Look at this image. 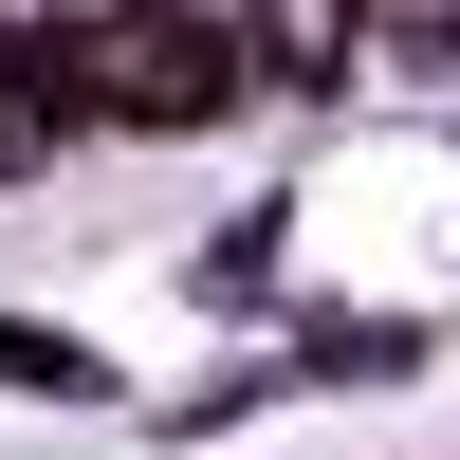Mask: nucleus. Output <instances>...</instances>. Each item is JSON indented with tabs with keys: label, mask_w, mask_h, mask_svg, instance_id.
<instances>
[{
	"label": "nucleus",
	"mask_w": 460,
	"mask_h": 460,
	"mask_svg": "<svg viewBox=\"0 0 460 460\" xmlns=\"http://www.w3.org/2000/svg\"><path fill=\"white\" fill-rule=\"evenodd\" d=\"M37 93L93 111V129H221V111L258 93V56L221 19H166V0H111V19L37 37Z\"/></svg>",
	"instance_id": "obj_1"
},
{
	"label": "nucleus",
	"mask_w": 460,
	"mask_h": 460,
	"mask_svg": "<svg viewBox=\"0 0 460 460\" xmlns=\"http://www.w3.org/2000/svg\"><path fill=\"white\" fill-rule=\"evenodd\" d=\"M0 387H37V405H74V387H93V350H74V332H19V314H0Z\"/></svg>",
	"instance_id": "obj_2"
},
{
	"label": "nucleus",
	"mask_w": 460,
	"mask_h": 460,
	"mask_svg": "<svg viewBox=\"0 0 460 460\" xmlns=\"http://www.w3.org/2000/svg\"><path fill=\"white\" fill-rule=\"evenodd\" d=\"M56 147V93H37V37H0V166H37Z\"/></svg>",
	"instance_id": "obj_3"
}]
</instances>
